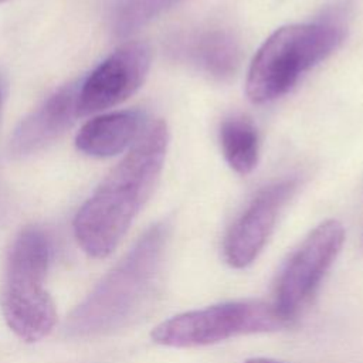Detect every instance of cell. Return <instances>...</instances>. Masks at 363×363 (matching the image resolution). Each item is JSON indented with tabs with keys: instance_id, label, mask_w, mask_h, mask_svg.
<instances>
[{
	"instance_id": "obj_15",
	"label": "cell",
	"mask_w": 363,
	"mask_h": 363,
	"mask_svg": "<svg viewBox=\"0 0 363 363\" xmlns=\"http://www.w3.org/2000/svg\"><path fill=\"white\" fill-rule=\"evenodd\" d=\"M4 95H6V84H4V79H3V77L0 75V111H1V105H3V99H4Z\"/></svg>"
},
{
	"instance_id": "obj_1",
	"label": "cell",
	"mask_w": 363,
	"mask_h": 363,
	"mask_svg": "<svg viewBox=\"0 0 363 363\" xmlns=\"http://www.w3.org/2000/svg\"><path fill=\"white\" fill-rule=\"evenodd\" d=\"M167 143L166 122H152L78 210L74 233L89 257H108L126 234L159 182Z\"/></svg>"
},
{
	"instance_id": "obj_4",
	"label": "cell",
	"mask_w": 363,
	"mask_h": 363,
	"mask_svg": "<svg viewBox=\"0 0 363 363\" xmlns=\"http://www.w3.org/2000/svg\"><path fill=\"white\" fill-rule=\"evenodd\" d=\"M48 264L50 242L44 231L21 230L6 261L0 308L7 326L27 343L45 337L57 322L54 301L45 289Z\"/></svg>"
},
{
	"instance_id": "obj_11",
	"label": "cell",
	"mask_w": 363,
	"mask_h": 363,
	"mask_svg": "<svg viewBox=\"0 0 363 363\" xmlns=\"http://www.w3.org/2000/svg\"><path fill=\"white\" fill-rule=\"evenodd\" d=\"M143 123L140 111H118L88 121L77 135L75 145L85 155L109 157L126 149Z\"/></svg>"
},
{
	"instance_id": "obj_8",
	"label": "cell",
	"mask_w": 363,
	"mask_h": 363,
	"mask_svg": "<svg viewBox=\"0 0 363 363\" xmlns=\"http://www.w3.org/2000/svg\"><path fill=\"white\" fill-rule=\"evenodd\" d=\"M296 187V179L264 187L234 221L224 240V257L233 268H244L258 257Z\"/></svg>"
},
{
	"instance_id": "obj_9",
	"label": "cell",
	"mask_w": 363,
	"mask_h": 363,
	"mask_svg": "<svg viewBox=\"0 0 363 363\" xmlns=\"http://www.w3.org/2000/svg\"><path fill=\"white\" fill-rule=\"evenodd\" d=\"M79 82L67 84L26 116L10 139V155L27 157L57 140L79 116Z\"/></svg>"
},
{
	"instance_id": "obj_16",
	"label": "cell",
	"mask_w": 363,
	"mask_h": 363,
	"mask_svg": "<svg viewBox=\"0 0 363 363\" xmlns=\"http://www.w3.org/2000/svg\"><path fill=\"white\" fill-rule=\"evenodd\" d=\"M3 1H7V0H0V3H3Z\"/></svg>"
},
{
	"instance_id": "obj_5",
	"label": "cell",
	"mask_w": 363,
	"mask_h": 363,
	"mask_svg": "<svg viewBox=\"0 0 363 363\" xmlns=\"http://www.w3.org/2000/svg\"><path fill=\"white\" fill-rule=\"evenodd\" d=\"M286 323L274 305L235 301L172 316L153 329L152 339L169 347H196L241 335L272 332Z\"/></svg>"
},
{
	"instance_id": "obj_12",
	"label": "cell",
	"mask_w": 363,
	"mask_h": 363,
	"mask_svg": "<svg viewBox=\"0 0 363 363\" xmlns=\"http://www.w3.org/2000/svg\"><path fill=\"white\" fill-rule=\"evenodd\" d=\"M220 145L224 159L238 174L251 173L259 155L258 133L250 119L231 116L220 126Z\"/></svg>"
},
{
	"instance_id": "obj_2",
	"label": "cell",
	"mask_w": 363,
	"mask_h": 363,
	"mask_svg": "<svg viewBox=\"0 0 363 363\" xmlns=\"http://www.w3.org/2000/svg\"><path fill=\"white\" fill-rule=\"evenodd\" d=\"M167 225H152L81 305L72 319L78 332H104L130 323L150 302L162 271Z\"/></svg>"
},
{
	"instance_id": "obj_14",
	"label": "cell",
	"mask_w": 363,
	"mask_h": 363,
	"mask_svg": "<svg viewBox=\"0 0 363 363\" xmlns=\"http://www.w3.org/2000/svg\"><path fill=\"white\" fill-rule=\"evenodd\" d=\"M244 363H282V362L272 360V359H265V357H252V359L245 360Z\"/></svg>"
},
{
	"instance_id": "obj_3",
	"label": "cell",
	"mask_w": 363,
	"mask_h": 363,
	"mask_svg": "<svg viewBox=\"0 0 363 363\" xmlns=\"http://www.w3.org/2000/svg\"><path fill=\"white\" fill-rule=\"evenodd\" d=\"M345 10L336 9L311 24H291L274 31L254 55L245 91L255 104L286 94L299 77L329 57L343 41Z\"/></svg>"
},
{
	"instance_id": "obj_13",
	"label": "cell",
	"mask_w": 363,
	"mask_h": 363,
	"mask_svg": "<svg viewBox=\"0 0 363 363\" xmlns=\"http://www.w3.org/2000/svg\"><path fill=\"white\" fill-rule=\"evenodd\" d=\"M180 0H115L111 11V27L115 35L126 37Z\"/></svg>"
},
{
	"instance_id": "obj_7",
	"label": "cell",
	"mask_w": 363,
	"mask_h": 363,
	"mask_svg": "<svg viewBox=\"0 0 363 363\" xmlns=\"http://www.w3.org/2000/svg\"><path fill=\"white\" fill-rule=\"evenodd\" d=\"M150 61V48L142 41H130L115 50L79 82V115L104 111L133 95L146 79Z\"/></svg>"
},
{
	"instance_id": "obj_10",
	"label": "cell",
	"mask_w": 363,
	"mask_h": 363,
	"mask_svg": "<svg viewBox=\"0 0 363 363\" xmlns=\"http://www.w3.org/2000/svg\"><path fill=\"white\" fill-rule=\"evenodd\" d=\"M169 52L216 79L234 75L241 60L237 37L223 27H200L174 35Z\"/></svg>"
},
{
	"instance_id": "obj_6",
	"label": "cell",
	"mask_w": 363,
	"mask_h": 363,
	"mask_svg": "<svg viewBox=\"0 0 363 363\" xmlns=\"http://www.w3.org/2000/svg\"><path fill=\"white\" fill-rule=\"evenodd\" d=\"M343 240V225L336 220H328L311 231L292 252L278 278L274 303L286 322L309 302L340 252Z\"/></svg>"
}]
</instances>
